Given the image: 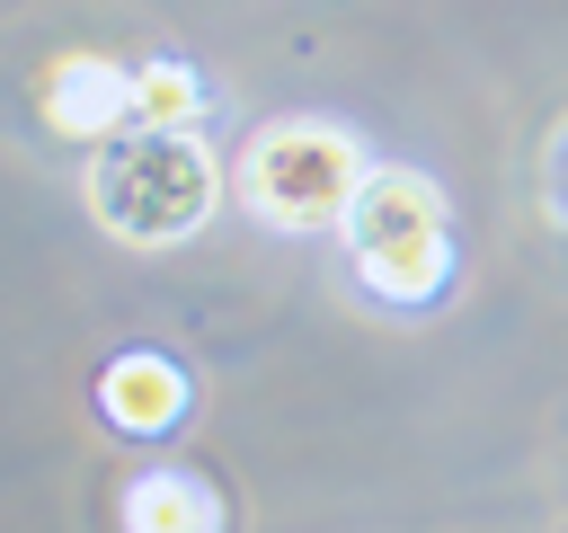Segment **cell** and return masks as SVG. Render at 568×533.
<instances>
[{
    "instance_id": "cell-2",
    "label": "cell",
    "mask_w": 568,
    "mask_h": 533,
    "mask_svg": "<svg viewBox=\"0 0 568 533\" xmlns=\"http://www.w3.org/2000/svg\"><path fill=\"white\" fill-rule=\"evenodd\" d=\"M213 195H222V169L195 133H124L89 169V213L133 249H169V240L204 231Z\"/></svg>"
},
{
    "instance_id": "cell-5",
    "label": "cell",
    "mask_w": 568,
    "mask_h": 533,
    "mask_svg": "<svg viewBox=\"0 0 568 533\" xmlns=\"http://www.w3.org/2000/svg\"><path fill=\"white\" fill-rule=\"evenodd\" d=\"M98 409L115 426H133V435H160V426L186 418V373L169 355H115L106 382H98Z\"/></svg>"
},
{
    "instance_id": "cell-4",
    "label": "cell",
    "mask_w": 568,
    "mask_h": 533,
    "mask_svg": "<svg viewBox=\"0 0 568 533\" xmlns=\"http://www.w3.org/2000/svg\"><path fill=\"white\" fill-rule=\"evenodd\" d=\"M36 107L53 133L71 142H106L115 124H133V71L106 62V53H62L44 80H36Z\"/></svg>"
},
{
    "instance_id": "cell-7",
    "label": "cell",
    "mask_w": 568,
    "mask_h": 533,
    "mask_svg": "<svg viewBox=\"0 0 568 533\" xmlns=\"http://www.w3.org/2000/svg\"><path fill=\"white\" fill-rule=\"evenodd\" d=\"M195 98H204V89H195L186 62H142V71H133V115H142L151 133H186V124H195Z\"/></svg>"
},
{
    "instance_id": "cell-6",
    "label": "cell",
    "mask_w": 568,
    "mask_h": 533,
    "mask_svg": "<svg viewBox=\"0 0 568 533\" xmlns=\"http://www.w3.org/2000/svg\"><path fill=\"white\" fill-rule=\"evenodd\" d=\"M124 533H222V497L195 471H142L124 489Z\"/></svg>"
},
{
    "instance_id": "cell-1",
    "label": "cell",
    "mask_w": 568,
    "mask_h": 533,
    "mask_svg": "<svg viewBox=\"0 0 568 533\" xmlns=\"http://www.w3.org/2000/svg\"><path fill=\"white\" fill-rule=\"evenodd\" d=\"M364 178H373L364 142L346 124H328V115H275V124H257L248 151H240V169H231L240 204L266 231H328V222H346L355 195H364Z\"/></svg>"
},
{
    "instance_id": "cell-3",
    "label": "cell",
    "mask_w": 568,
    "mask_h": 533,
    "mask_svg": "<svg viewBox=\"0 0 568 533\" xmlns=\"http://www.w3.org/2000/svg\"><path fill=\"white\" fill-rule=\"evenodd\" d=\"M346 249L355 275L390 302H426L444 284V195L417 169H373L355 213H346Z\"/></svg>"
}]
</instances>
